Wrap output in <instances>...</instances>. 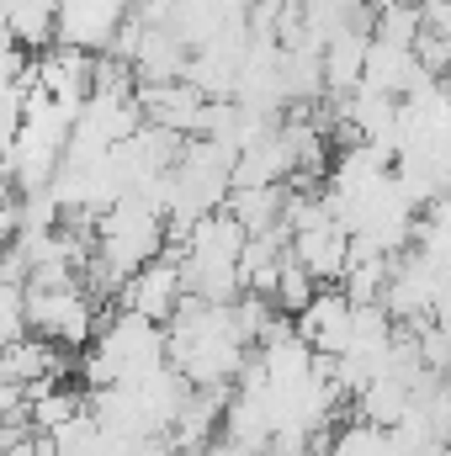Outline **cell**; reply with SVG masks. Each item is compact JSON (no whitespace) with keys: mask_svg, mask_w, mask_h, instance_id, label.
Here are the masks:
<instances>
[{"mask_svg":"<svg viewBox=\"0 0 451 456\" xmlns=\"http://www.w3.org/2000/svg\"><path fill=\"white\" fill-rule=\"evenodd\" d=\"M27 292V330H37L53 345H86L96 335V297L75 281H53V287H21Z\"/></svg>","mask_w":451,"mask_h":456,"instance_id":"1","label":"cell"},{"mask_svg":"<svg viewBox=\"0 0 451 456\" xmlns=\"http://www.w3.org/2000/svg\"><path fill=\"white\" fill-rule=\"evenodd\" d=\"M181 292H186V287H181V255H176V249H160L154 260H144V265L127 276V287H122V308L144 314L149 324H170Z\"/></svg>","mask_w":451,"mask_h":456,"instance_id":"2","label":"cell"},{"mask_svg":"<svg viewBox=\"0 0 451 456\" xmlns=\"http://www.w3.org/2000/svg\"><path fill=\"white\" fill-rule=\"evenodd\" d=\"M350 314H356V303L345 297V287H319L308 297V308L292 314V330L314 345L319 355H340L350 345Z\"/></svg>","mask_w":451,"mask_h":456,"instance_id":"3","label":"cell"},{"mask_svg":"<svg viewBox=\"0 0 451 456\" xmlns=\"http://www.w3.org/2000/svg\"><path fill=\"white\" fill-rule=\"evenodd\" d=\"M117 21H122V11H117L112 0H59L53 37H59V43H70V48L102 53V48L112 43Z\"/></svg>","mask_w":451,"mask_h":456,"instance_id":"4","label":"cell"},{"mask_svg":"<svg viewBox=\"0 0 451 456\" xmlns=\"http://www.w3.org/2000/svg\"><path fill=\"white\" fill-rule=\"evenodd\" d=\"M292 255L308 265V276H314L319 287H340L345 260H350V228L345 224L298 228V233H292Z\"/></svg>","mask_w":451,"mask_h":456,"instance_id":"5","label":"cell"},{"mask_svg":"<svg viewBox=\"0 0 451 456\" xmlns=\"http://www.w3.org/2000/svg\"><path fill=\"white\" fill-rule=\"evenodd\" d=\"M64 371V361H59V345L43 340V335H16V340H5L0 350V382H16V387H27V382H43V377H59Z\"/></svg>","mask_w":451,"mask_h":456,"instance_id":"6","label":"cell"},{"mask_svg":"<svg viewBox=\"0 0 451 456\" xmlns=\"http://www.w3.org/2000/svg\"><path fill=\"white\" fill-rule=\"evenodd\" d=\"M366 43H372L366 27H345V32H335L324 43V91L330 96H345V91L361 86V75H366Z\"/></svg>","mask_w":451,"mask_h":456,"instance_id":"7","label":"cell"},{"mask_svg":"<svg viewBox=\"0 0 451 456\" xmlns=\"http://www.w3.org/2000/svg\"><path fill=\"white\" fill-rule=\"evenodd\" d=\"M409 409H414V393H409V382H398V377H372V382L356 393V414H361L366 425H377V430H393Z\"/></svg>","mask_w":451,"mask_h":456,"instance_id":"8","label":"cell"},{"mask_svg":"<svg viewBox=\"0 0 451 456\" xmlns=\"http://www.w3.org/2000/svg\"><path fill=\"white\" fill-rule=\"evenodd\" d=\"M314 292H319V281L308 276V265H303V260L292 255V244H287V255H282V271H276V287H271V303H276L282 314H303Z\"/></svg>","mask_w":451,"mask_h":456,"instance_id":"9","label":"cell"},{"mask_svg":"<svg viewBox=\"0 0 451 456\" xmlns=\"http://www.w3.org/2000/svg\"><path fill=\"white\" fill-rule=\"evenodd\" d=\"M414 59H420V69L425 75H447L451 69V32H436V27H420V37H414Z\"/></svg>","mask_w":451,"mask_h":456,"instance_id":"10","label":"cell"},{"mask_svg":"<svg viewBox=\"0 0 451 456\" xmlns=\"http://www.w3.org/2000/svg\"><path fill=\"white\" fill-rule=\"evenodd\" d=\"M0 456H59L53 446H32V441H16V446H5Z\"/></svg>","mask_w":451,"mask_h":456,"instance_id":"11","label":"cell"},{"mask_svg":"<svg viewBox=\"0 0 451 456\" xmlns=\"http://www.w3.org/2000/svg\"><path fill=\"white\" fill-rule=\"evenodd\" d=\"M5 244H11V228L0 224V260H5Z\"/></svg>","mask_w":451,"mask_h":456,"instance_id":"12","label":"cell"}]
</instances>
